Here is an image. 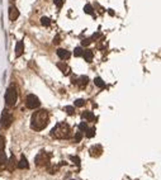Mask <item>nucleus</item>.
I'll return each mask as SVG.
<instances>
[{
	"instance_id": "1",
	"label": "nucleus",
	"mask_w": 161,
	"mask_h": 180,
	"mask_svg": "<svg viewBox=\"0 0 161 180\" xmlns=\"http://www.w3.org/2000/svg\"><path fill=\"white\" fill-rule=\"evenodd\" d=\"M48 123H50V114H48V112L45 110V109L34 112V113H33V116H32V118H31L32 130H34L37 132H40L43 128H46Z\"/></svg>"
},
{
	"instance_id": "2",
	"label": "nucleus",
	"mask_w": 161,
	"mask_h": 180,
	"mask_svg": "<svg viewBox=\"0 0 161 180\" xmlns=\"http://www.w3.org/2000/svg\"><path fill=\"white\" fill-rule=\"evenodd\" d=\"M51 137L53 138H57V140H65V138H70L71 136V128L67 123L65 122H61V123H57L52 131L50 132Z\"/></svg>"
},
{
	"instance_id": "3",
	"label": "nucleus",
	"mask_w": 161,
	"mask_h": 180,
	"mask_svg": "<svg viewBox=\"0 0 161 180\" xmlns=\"http://www.w3.org/2000/svg\"><path fill=\"white\" fill-rule=\"evenodd\" d=\"M18 100V93L14 86H10L5 93V104L8 107H14Z\"/></svg>"
},
{
	"instance_id": "4",
	"label": "nucleus",
	"mask_w": 161,
	"mask_h": 180,
	"mask_svg": "<svg viewBox=\"0 0 161 180\" xmlns=\"http://www.w3.org/2000/svg\"><path fill=\"white\" fill-rule=\"evenodd\" d=\"M36 165L37 166H45V165H48L50 162V154L46 152V151H41V152L36 156Z\"/></svg>"
},
{
	"instance_id": "5",
	"label": "nucleus",
	"mask_w": 161,
	"mask_h": 180,
	"mask_svg": "<svg viewBox=\"0 0 161 180\" xmlns=\"http://www.w3.org/2000/svg\"><path fill=\"white\" fill-rule=\"evenodd\" d=\"M26 105H27V108H29V109H36V108H38L41 105V102L34 94H29L26 99Z\"/></svg>"
},
{
	"instance_id": "6",
	"label": "nucleus",
	"mask_w": 161,
	"mask_h": 180,
	"mask_svg": "<svg viewBox=\"0 0 161 180\" xmlns=\"http://www.w3.org/2000/svg\"><path fill=\"white\" fill-rule=\"evenodd\" d=\"M13 123V116L12 113H9L8 110H4L1 114V126L4 128H9Z\"/></svg>"
},
{
	"instance_id": "7",
	"label": "nucleus",
	"mask_w": 161,
	"mask_h": 180,
	"mask_svg": "<svg viewBox=\"0 0 161 180\" xmlns=\"http://www.w3.org/2000/svg\"><path fill=\"white\" fill-rule=\"evenodd\" d=\"M89 154H90V156H93V157H99V156L103 154V147L100 145L93 146V147L89 150Z\"/></svg>"
},
{
	"instance_id": "8",
	"label": "nucleus",
	"mask_w": 161,
	"mask_h": 180,
	"mask_svg": "<svg viewBox=\"0 0 161 180\" xmlns=\"http://www.w3.org/2000/svg\"><path fill=\"white\" fill-rule=\"evenodd\" d=\"M19 18V10L15 7H9V19L17 20Z\"/></svg>"
},
{
	"instance_id": "9",
	"label": "nucleus",
	"mask_w": 161,
	"mask_h": 180,
	"mask_svg": "<svg viewBox=\"0 0 161 180\" xmlns=\"http://www.w3.org/2000/svg\"><path fill=\"white\" fill-rule=\"evenodd\" d=\"M88 83H89L88 76H80L79 79H75V84H76L80 89H84L88 85Z\"/></svg>"
},
{
	"instance_id": "10",
	"label": "nucleus",
	"mask_w": 161,
	"mask_h": 180,
	"mask_svg": "<svg viewBox=\"0 0 161 180\" xmlns=\"http://www.w3.org/2000/svg\"><path fill=\"white\" fill-rule=\"evenodd\" d=\"M57 67L62 71V74L65 75H69L71 72V70H70V66L67 64H65V61H61V62H57Z\"/></svg>"
},
{
	"instance_id": "11",
	"label": "nucleus",
	"mask_w": 161,
	"mask_h": 180,
	"mask_svg": "<svg viewBox=\"0 0 161 180\" xmlns=\"http://www.w3.org/2000/svg\"><path fill=\"white\" fill-rule=\"evenodd\" d=\"M57 56L61 59V60H69L70 59V56H71V53L67 51V50H64V48H59L57 50Z\"/></svg>"
},
{
	"instance_id": "12",
	"label": "nucleus",
	"mask_w": 161,
	"mask_h": 180,
	"mask_svg": "<svg viewBox=\"0 0 161 180\" xmlns=\"http://www.w3.org/2000/svg\"><path fill=\"white\" fill-rule=\"evenodd\" d=\"M81 118L84 119V122H85V121H86V122H94V121L97 119V118L94 117L93 113H91V112H89V110H85V112L83 113Z\"/></svg>"
},
{
	"instance_id": "13",
	"label": "nucleus",
	"mask_w": 161,
	"mask_h": 180,
	"mask_svg": "<svg viewBox=\"0 0 161 180\" xmlns=\"http://www.w3.org/2000/svg\"><path fill=\"white\" fill-rule=\"evenodd\" d=\"M23 52H24V43H23L22 41H19L17 43V47H15V56L17 57H20L23 55Z\"/></svg>"
},
{
	"instance_id": "14",
	"label": "nucleus",
	"mask_w": 161,
	"mask_h": 180,
	"mask_svg": "<svg viewBox=\"0 0 161 180\" xmlns=\"http://www.w3.org/2000/svg\"><path fill=\"white\" fill-rule=\"evenodd\" d=\"M83 57H84V60L86 61V62H91V60H93V51L91 50H84Z\"/></svg>"
},
{
	"instance_id": "15",
	"label": "nucleus",
	"mask_w": 161,
	"mask_h": 180,
	"mask_svg": "<svg viewBox=\"0 0 161 180\" xmlns=\"http://www.w3.org/2000/svg\"><path fill=\"white\" fill-rule=\"evenodd\" d=\"M15 161H17V160H15V157H14V156H12V157L7 161V162H8V170H9V171H13V170H14V168H15V165H17Z\"/></svg>"
},
{
	"instance_id": "16",
	"label": "nucleus",
	"mask_w": 161,
	"mask_h": 180,
	"mask_svg": "<svg viewBox=\"0 0 161 180\" xmlns=\"http://www.w3.org/2000/svg\"><path fill=\"white\" fill-rule=\"evenodd\" d=\"M18 168L19 169H28L29 168V164H28V161H27V159L23 156V157L20 159V161L18 162Z\"/></svg>"
},
{
	"instance_id": "17",
	"label": "nucleus",
	"mask_w": 161,
	"mask_h": 180,
	"mask_svg": "<svg viewBox=\"0 0 161 180\" xmlns=\"http://www.w3.org/2000/svg\"><path fill=\"white\" fill-rule=\"evenodd\" d=\"M95 127H91V128H88L86 131H85V136L88 137V138H91L93 136H95Z\"/></svg>"
},
{
	"instance_id": "18",
	"label": "nucleus",
	"mask_w": 161,
	"mask_h": 180,
	"mask_svg": "<svg viewBox=\"0 0 161 180\" xmlns=\"http://www.w3.org/2000/svg\"><path fill=\"white\" fill-rule=\"evenodd\" d=\"M94 84H95L98 88H104V86H105V83H104L100 78H95V79H94Z\"/></svg>"
},
{
	"instance_id": "19",
	"label": "nucleus",
	"mask_w": 161,
	"mask_h": 180,
	"mask_svg": "<svg viewBox=\"0 0 161 180\" xmlns=\"http://www.w3.org/2000/svg\"><path fill=\"white\" fill-rule=\"evenodd\" d=\"M41 24H42V26H45V27H48V26L51 24L50 18H47V17H42V18H41Z\"/></svg>"
},
{
	"instance_id": "20",
	"label": "nucleus",
	"mask_w": 161,
	"mask_h": 180,
	"mask_svg": "<svg viewBox=\"0 0 161 180\" xmlns=\"http://www.w3.org/2000/svg\"><path fill=\"white\" fill-rule=\"evenodd\" d=\"M7 164V156L4 151H0V165H5Z\"/></svg>"
},
{
	"instance_id": "21",
	"label": "nucleus",
	"mask_w": 161,
	"mask_h": 180,
	"mask_svg": "<svg viewBox=\"0 0 161 180\" xmlns=\"http://www.w3.org/2000/svg\"><path fill=\"white\" fill-rule=\"evenodd\" d=\"M84 12L86 14H94V9H93V7L90 5V4H86V5L84 7Z\"/></svg>"
},
{
	"instance_id": "22",
	"label": "nucleus",
	"mask_w": 161,
	"mask_h": 180,
	"mask_svg": "<svg viewBox=\"0 0 161 180\" xmlns=\"http://www.w3.org/2000/svg\"><path fill=\"white\" fill-rule=\"evenodd\" d=\"M64 110L67 113L69 116H74V114H75V108H74V107H65Z\"/></svg>"
},
{
	"instance_id": "23",
	"label": "nucleus",
	"mask_w": 161,
	"mask_h": 180,
	"mask_svg": "<svg viewBox=\"0 0 161 180\" xmlns=\"http://www.w3.org/2000/svg\"><path fill=\"white\" fill-rule=\"evenodd\" d=\"M83 52H84V50L81 48V47H76L75 51H74V55L76 56V57H80V56H83Z\"/></svg>"
},
{
	"instance_id": "24",
	"label": "nucleus",
	"mask_w": 161,
	"mask_h": 180,
	"mask_svg": "<svg viewBox=\"0 0 161 180\" xmlns=\"http://www.w3.org/2000/svg\"><path fill=\"white\" fill-rule=\"evenodd\" d=\"M84 105H85V100H84V99H78V100H75V107L81 108Z\"/></svg>"
},
{
	"instance_id": "25",
	"label": "nucleus",
	"mask_w": 161,
	"mask_h": 180,
	"mask_svg": "<svg viewBox=\"0 0 161 180\" xmlns=\"http://www.w3.org/2000/svg\"><path fill=\"white\" fill-rule=\"evenodd\" d=\"M79 128H80V132H81V133H85V131L88 130L86 123H85V122H81V123L79 124Z\"/></svg>"
},
{
	"instance_id": "26",
	"label": "nucleus",
	"mask_w": 161,
	"mask_h": 180,
	"mask_svg": "<svg viewBox=\"0 0 161 180\" xmlns=\"http://www.w3.org/2000/svg\"><path fill=\"white\" fill-rule=\"evenodd\" d=\"M4 147H5V138L0 135V151H4Z\"/></svg>"
},
{
	"instance_id": "27",
	"label": "nucleus",
	"mask_w": 161,
	"mask_h": 180,
	"mask_svg": "<svg viewBox=\"0 0 161 180\" xmlns=\"http://www.w3.org/2000/svg\"><path fill=\"white\" fill-rule=\"evenodd\" d=\"M91 43V38H84L83 41H81V45L83 46H89Z\"/></svg>"
},
{
	"instance_id": "28",
	"label": "nucleus",
	"mask_w": 161,
	"mask_h": 180,
	"mask_svg": "<svg viewBox=\"0 0 161 180\" xmlns=\"http://www.w3.org/2000/svg\"><path fill=\"white\" fill-rule=\"evenodd\" d=\"M53 3L57 8H62V5H64V0H53Z\"/></svg>"
},
{
	"instance_id": "29",
	"label": "nucleus",
	"mask_w": 161,
	"mask_h": 180,
	"mask_svg": "<svg viewBox=\"0 0 161 180\" xmlns=\"http://www.w3.org/2000/svg\"><path fill=\"white\" fill-rule=\"evenodd\" d=\"M81 137H83L81 132H78V133L75 135V142H80V140H81Z\"/></svg>"
},
{
	"instance_id": "30",
	"label": "nucleus",
	"mask_w": 161,
	"mask_h": 180,
	"mask_svg": "<svg viewBox=\"0 0 161 180\" xmlns=\"http://www.w3.org/2000/svg\"><path fill=\"white\" fill-rule=\"evenodd\" d=\"M71 160H74V162L76 164V165H79V157H74V156H72V157H71Z\"/></svg>"
},
{
	"instance_id": "31",
	"label": "nucleus",
	"mask_w": 161,
	"mask_h": 180,
	"mask_svg": "<svg viewBox=\"0 0 161 180\" xmlns=\"http://www.w3.org/2000/svg\"><path fill=\"white\" fill-rule=\"evenodd\" d=\"M59 42H60V37L57 36V37H56V38L53 40V43H59Z\"/></svg>"
}]
</instances>
